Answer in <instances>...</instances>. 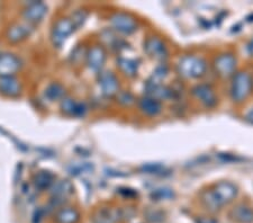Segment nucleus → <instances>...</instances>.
<instances>
[{
  "label": "nucleus",
  "mask_w": 253,
  "mask_h": 223,
  "mask_svg": "<svg viewBox=\"0 0 253 223\" xmlns=\"http://www.w3.org/2000/svg\"><path fill=\"white\" fill-rule=\"evenodd\" d=\"M145 92L146 96L152 97L158 100H168L171 99L174 95V90L172 88L167 87L161 83H154V81L148 80L145 84Z\"/></svg>",
  "instance_id": "nucleus-15"
},
{
  "label": "nucleus",
  "mask_w": 253,
  "mask_h": 223,
  "mask_svg": "<svg viewBox=\"0 0 253 223\" xmlns=\"http://www.w3.org/2000/svg\"><path fill=\"white\" fill-rule=\"evenodd\" d=\"M169 69L167 67V64L161 63L160 66L157 67L156 70L153 71V75L151 76V78L149 80L154 81V83H161L162 79H165L167 75H168Z\"/></svg>",
  "instance_id": "nucleus-29"
},
{
  "label": "nucleus",
  "mask_w": 253,
  "mask_h": 223,
  "mask_svg": "<svg viewBox=\"0 0 253 223\" xmlns=\"http://www.w3.org/2000/svg\"><path fill=\"white\" fill-rule=\"evenodd\" d=\"M33 31H34V28H33V25H31V24L15 23L8 27L6 32V38L8 42L10 43H20L30 38Z\"/></svg>",
  "instance_id": "nucleus-13"
},
{
  "label": "nucleus",
  "mask_w": 253,
  "mask_h": 223,
  "mask_svg": "<svg viewBox=\"0 0 253 223\" xmlns=\"http://www.w3.org/2000/svg\"><path fill=\"white\" fill-rule=\"evenodd\" d=\"M89 170H92V166L89 164H79V165H75L71 167V174L75 176L81 175V174H84L85 172H89Z\"/></svg>",
  "instance_id": "nucleus-31"
},
{
  "label": "nucleus",
  "mask_w": 253,
  "mask_h": 223,
  "mask_svg": "<svg viewBox=\"0 0 253 223\" xmlns=\"http://www.w3.org/2000/svg\"><path fill=\"white\" fill-rule=\"evenodd\" d=\"M51 193V208L55 209L64 204L67 198L73 193V185L70 180L61 179L55 181L50 188Z\"/></svg>",
  "instance_id": "nucleus-8"
},
{
  "label": "nucleus",
  "mask_w": 253,
  "mask_h": 223,
  "mask_svg": "<svg viewBox=\"0 0 253 223\" xmlns=\"http://www.w3.org/2000/svg\"><path fill=\"white\" fill-rule=\"evenodd\" d=\"M85 62L91 71L100 74L106 62V51L104 46L93 45L85 53Z\"/></svg>",
  "instance_id": "nucleus-11"
},
{
  "label": "nucleus",
  "mask_w": 253,
  "mask_h": 223,
  "mask_svg": "<svg viewBox=\"0 0 253 223\" xmlns=\"http://www.w3.org/2000/svg\"><path fill=\"white\" fill-rule=\"evenodd\" d=\"M0 55H1V53H0Z\"/></svg>",
  "instance_id": "nucleus-37"
},
{
  "label": "nucleus",
  "mask_w": 253,
  "mask_h": 223,
  "mask_svg": "<svg viewBox=\"0 0 253 223\" xmlns=\"http://www.w3.org/2000/svg\"><path fill=\"white\" fill-rule=\"evenodd\" d=\"M238 59L233 53H222L216 56L213 62V69L216 76L223 79L232 78L236 74Z\"/></svg>",
  "instance_id": "nucleus-4"
},
{
  "label": "nucleus",
  "mask_w": 253,
  "mask_h": 223,
  "mask_svg": "<svg viewBox=\"0 0 253 223\" xmlns=\"http://www.w3.org/2000/svg\"><path fill=\"white\" fill-rule=\"evenodd\" d=\"M0 94L15 98L22 94V84L15 76L0 77Z\"/></svg>",
  "instance_id": "nucleus-17"
},
{
  "label": "nucleus",
  "mask_w": 253,
  "mask_h": 223,
  "mask_svg": "<svg viewBox=\"0 0 253 223\" xmlns=\"http://www.w3.org/2000/svg\"><path fill=\"white\" fill-rule=\"evenodd\" d=\"M46 13L47 7L45 3L42 1H33L24 8L22 15L27 24L34 25V24L42 22L43 18L45 17Z\"/></svg>",
  "instance_id": "nucleus-12"
},
{
  "label": "nucleus",
  "mask_w": 253,
  "mask_h": 223,
  "mask_svg": "<svg viewBox=\"0 0 253 223\" xmlns=\"http://www.w3.org/2000/svg\"><path fill=\"white\" fill-rule=\"evenodd\" d=\"M98 84L103 95L108 98L116 97L120 92V83L112 71H101L100 74H98Z\"/></svg>",
  "instance_id": "nucleus-10"
},
{
  "label": "nucleus",
  "mask_w": 253,
  "mask_h": 223,
  "mask_svg": "<svg viewBox=\"0 0 253 223\" xmlns=\"http://www.w3.org/2000/svg\"><path fill=\"white\" fill-rule=\"evenodd\" d=\"M174 197V193L173 190L168 187H161L158 188L156 190H153L151 193V198L153 201H166V200H171V198Z\"/></svg>",
  "instance_id": "nucleus-26"
},
{
  "label": "nucleus",
  "mask_w": 253,
  "mask_h": 223,
  "mask_svg": "<svg viewBox=\"0 0 253 223\" xmlns=\"http://www.w3.org/2000/svg\"><path fill=\"white\" fill-rule=\"evenodd\" d=\"M197 223H217V221L211 218H201L197 220Z\"/></svg>",
  "instance_id": "nucleus-36"
},
{
  "label": "nucleus",
  "mask_w": 253,
  "mask_h": 223,
  "mask_svg": "<svg viewBox=\"0 0 253 223\" xmlns=\"http://www.w3.org/2000/svg\"><path fill=\"white\" fill-rule=\"evenodd\" d=\"M239 195V187L234 182L221 180L216 182L211 188L201 194V202L208 212L215 213L223 206L231 204Z\"/></svg>",
  "instance_id": "nucleus-1"
},
{
  "label": "nucleus",
  "mask_w": 253,
  "mask_h": 223,
  "mask_svg": "<svg viewBox=\"0 0 253 223\" xmlns=\"http://www.w3.org/2000/svg\"><path fill=\"white\" fill-rule=\"evenodd\" d=\"M44 96L48 101L62 100L65 97V88L59 83H52L45 88Z\"/></svg>",
  "instance_id": "nucleus-24"
},
{
  "label": "nucleus",
  "mask_w": 253,
  "mask_h": 223,
  "mask_svg": "<svg viewBox=\"0 0 253 223\" xmlns=\"http://www.w3.org/2000/svg\"><path fill=\"white\" fill-rule=\"evenodd\" d=\"M246 50H247V53L249 55L253 56V39L249 41V43L247 44V46H246Z\"/></svg>",
  "instance_id": "nucleus-34"
},
{
  "label": "nucleus",
  "mask_w": 253,
  "mask_h": 223,
  "mask_svg": "<svg viewBox=\"0 0 253 223\" xmlns=\"http://www.w3.org/2000/svg\"><path fill=\"white\" fill-rule=\"evenodd\" d=\"M175 70L183 79H201L207 72V62L202 56L186 54L179 59Z\"/></svg>",
  "instance_id": "nucleus-2"
},
{
  "label": "nucleus",
  "mask_w": 253,
  "mask_h": 223,
  "mask_svg": "<svg viewBox=\"0 0 253 223\" xmlns=\"http://www.w3.org/2000/svg\"><path fill=\"white\" fill-rule=\"evenodd\" d=\"M55 223H79L80 213L79 211L70 206H63L56 211L54 216Z\"/></svg>",
  "instance_id": "nucleus-20"
},
{
  "label": "nucleus",
  "mask_w": 253,
  "mask_h": 223,
  "mask_svg": "<svg viewBox=\"0 0 253 223\" xmlns=\"http://www.w3.org/2000/svg\"><path fill=\"white\" fill-rule=\"evenodd\" d=\"M116 62H117V67L120 68V70L123 72L125 76L129 77V78H134V77L137 76L138 62L135 59L120 56Z\"/></svg>",
  "instance_id": "nucleus-23"
},
{
  "label": "nucleus",
  "mask_w": 253,
  "mask_h": 223,
  "mask_svg": "<svg viewBox=\"0 0 253 223\" xmlns=\"http://www.w3.org/2000/svg\"><path fill=\"white\" fill-rule=\"evenodd\" d=\"M120 193L122 195H124L125 197H135L137 196V192H135L134 189H129V188H121L120 189Z\"/></svg>",
  "instance_id": "nucleus-32"
},
{
  "label": "nucleus",
  "mask_w": 253,
  "mask_h": 223,
  "mask_svg": "<svg viewBox=\"0 0 253 223\" xmlns=\"http://www.w3.org/2000/svg\"><path fill=\"white\" fill-rule=\"evenodd\" d=\"M253 88L252 76L248 71H236L231 78L230 97L233 103L242 104L251 95Z\"/></svg>",
  "instance_id": "nucleus-3"
},
{
  "label": "nucleus",
  "mask_w": 253,
  "mask_h": 223,
  "mask_svg": "<svg viewBox=\"0 0 253 223\" xmlns=\"http://www.w3.org/2000/svg\"><path fill=\"white\" fill-rule=\"evenodd\" d=\"M191 95L206 108H214L218 104V97L215 89L210 84L202 83L195 85L191 88Z\"/></svg>",
  "instance_id": "nucleus-7"
},
{
  "label": "nucleus",
  "mask_w": 253,
  "mask_h": 223,
  "mask_svg": "<svg viewBox=\"0 0 253 223\" xmlns=\"http://www.w3.org/2000/svg\"><path fill=\"white\" fill-rule=\"evenodd\" d=\"M143 48H144L145 53L153 60L162 61L163 62L169 56V51L166 43L160 38H158V36H149V38H146L144 44H143Z\"/></svg>",
  "instance_id": "nucleus-9"
},
{
  "label": "nucleus",
  "mask_w": 253,
  "mask_h": 223,
  "mask_svg": "<svg viewBox=\"0 0 253 223\" xmlns=\"http://www.w3.org/2000/svg\"><path fill=\"white\" fill-rule=\"evenodd\" d=\"M22 68V61L14 53H1L0 55V77L15 76Z\"/></svg>",
  "instance_id": "nucleus-14"
},
{
  "label": "nucleus",
  "mask_w": 253,
  "mask_h": 223,
  "mask_svg": "<svg viewBox=\"0 0 253 223\" xmlns=\"http://www.w3.org/2000/svg\"><path fill=\"white\" fill-rule=\"evenodd\" d=\"M33 182L36 189L46 190L50 189L55 182V176L48 170H40L33 177Z\"/></svg>",
  "instance_id": "nucleus-21"
},
{
  "label": "nucleus",
  "mask_w": 253,
  "mask_h": 223,
  "mask_svg": "<svg viewBox=\"0 0 253 223\" xmlns=\"http://www.w3.org/2000/svg\"><path fill=\"white\" fill-rule=\"evenodd\" d=\"M116 99L122 106L125 107L132 106L135 103V98H134V96L129 91H120L116 96Z\"/></svg>",
  "instance_id": "nucleus-30"
},
{
  "label": "nucleus",
  "mask_w": 253,
  "mask_h": 223,
  "mask_svg": "<svg viewBox=\"0 0 253 223\" xmlns=\"http://www.w3.org/2000/svg\"><path fill=\"white\" fill-rule=\"evenodd\" d=\"M60 108L62 113L68 116H76V117H84L85 113L88 112V107L85 103L83 101H76L71 97H64L61 100Z\"/></svg>",
  "instance_id": "nucleus-16"
},
{
  "label": "nucleus",
  "mask_w": 253,
  "mask_h": 223,
  "mask_svg": "<svg viewBox=\"0 0 253 223\" xmlns=\"http://www.w3.org/2000/svg\"><path fill=\"white\" fill-rule=\"evenodd\" d=\"M76 31L75 26L71 22L70 18H59L53 24L51 31V40L53 45L56 47H61L64 44L67 39L70 36L73 32Z\"/></svg>",
  "instance_id": "nucleus-6"
},
{
  "label": "nucleus",
  "mask_w": 253,
  "mask_h": 223,
  "mask_svg": "<svg viewBox=\"0 0 253 223\" xmlns=\"http://www.w3.org/2000/svg\"><path fill=\"white\" fill-rule=\"evenodd\" d=\"M230 218L236 223H253V209L241 203L230 211Z\"/></svg>",
  "instance_id": "nucleus-19"
},
{
  "label": "nucleus",
  "mask_w": 253,
  "mask_h": 223,
  "mask_svg": "<svg viewBox=\"0 0 253 223\" xmlns=\"http://www.w3.org/2000/svg\"><path fill=\"white\" fill-rule=\"evenodd\" d=\"M101 39H103L104 44H106V45L111 46L112 48H117V50L120 48L121 43H123V41L118 39L112 31H104L101 33Z\"/></svg>",
  "instance_id": "nucleus-25"
},
{
  "label": "nucleus",
  "mask_w": 253,
  "mask_h": 223,
  "mask_svg": "<svg viewBox=\"0 0 253 223\" xmlns=\"http://www.w3.org/2000/svg\"><path fill=\"white\" fill-rule=\"evenodd\" d=\"M137 106L142 114L149 117H156L161 114L162 112V103L160 100L149 96H143L137 100Z\"/></svg>",
  "instance_id": "nucleus-18"
},
{
  "label": "nucleus",
  "mask_w": 253,
  "mask_h": 223,
  "mask_svg": "<svg viewBox=\"0 0 253 223\" xmlns=\"http://www.w3.org/2000/svg\"><path fill=\"white\" fill-rule=\"evenodd\" d=\"M44 214H45V212L42 210V208H40L39 210L35 211L34 213V217H33V221H34V223H40L41 220H42Z\"/></svg>",
  "instance_id": "nucleus-33"
},
{
  "label": "nucleus",
  "mask_w": 253,
  "mask_h": 223,
  "mask_svg": "<svg viewBox=\"0 0 253 223\" xmlns=\"http://www.w3.org/2000/svg\"><path fill=\"white\" fill-rule=\"evenodd\" d=\"M142 173L152 174V175H165V173L168 172L165 166L161 164H146L143 165L140 168Z\"/></svg>",
  "instance_id": "nucleus-27"
},
{
  "label": "nucleus",
  "mask_w": 253,
  "mask_h": 223,
  "mask_svg": "<svg viewBox=\"0 0 253 223\" xmlns=\"http://www.w3.org/2000/svg\"><path fill=\"white\" fill-rule=\"evenodd\" d=\"M121 220H122L121 210L111 209V208L100 209L96 213L95 218H93L95 223H116Z\"/></svg>",
  "instance_id": "nucleus-22"
},
{
  "label": "nucleus",
  "mask_w": 253,
  "mask_h": 223,
  "mask_svg": "<svg viewBox=\"0 0 253 223\" xmlns=\"http://www.w3.org/2000/svg\"><path fill=\"white\" fill-rule=\"evenodd\" d=\"M109 20H111L113 30L123 35H132L135 33L138 28L136 18L133 15L123 13V11L113 14Z\"/></svg>",
  "instance_id": "nucleus-5"
},
{
  "label": "nucleus",
  "mask_w": 253,
  "mask_h": 223,
  "mask_svg": "<svg viewBox=\"0 0 253 223\" xmlns=\"http://www.w3.org/2000/svg\"><path fill=\"white\" fill-rule=\"evenodd\" d=\"M244 119H246V121L248 122L249 124L253 125V107L250 109V111H249V112L247 113L246 117H244Z\"/></svg>",
  "instance_id": "nucleus-35"
},
{
  "label": "nucleus",
  "mask_w": 253,
  "mask_h": 223,
  "mask_svg": "<svg viewBox=\"0 0 253 223\" xmlns=\"http://www.w3.org/2000/svg\"><path fill=\"white\" fill-rule=\"evenodd\" d=\"M87 17H88V11L87 10H85V9H78L71 15L70 19H71V22H72L73 26H75L76 30H78L79 27L84 25Z\"/></svg>",
  "instance_id": "nucleus-28"
}]
</instances>
